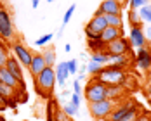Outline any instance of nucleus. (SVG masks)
<instances>
[{
	"label": "nucleus",
	"mask_w": 151,
	"mask_h": 121,
	"mask_svg": "<svg viewBox=\"0 0 151 121\" xmlns=\"http://www.w3.org/2000/svg\"><path fill=\"white\" fill-rule=\"evenodd\" d=\"M45 60L42 57V52H37V54H33V59H31V64L30 68H28V71H30V75L33 78H37V76L40 75L44 69H45Z\"/></svg>",
	"instance_id": "obj_13"
},
{
	"label": "nucleus",
	"mask_w": 151,
	"mask_h": 121,
	"mask_svg": "<svg viewBox=\"0 0 151 121\" xmlns=\"http://www.w3.org/2000/svg\"><path fill=\"white\" fill-rule=\"evenodd\" d=\"M14 36V26H12V19H11V12L0 5V40L9 42Z\"/></svg>",
	"instance_id": "obj_7"
},
{
	"label": "nucleus",
	"mask_w": 151,
	"mask_h": 121,
	"mask_svg": "<svg viewBox=\"0 0 151 121\" xmlns=\"http://www.w3.org/2000/svg\"><path fill=\"white\" fill-rule=\"evenodd\" d=\"M12 52H14V57L19 62L23 68H30L31 59H33V52L26 45H23L21 42H14L12 43Z\"/></svg>",
	"instance_id": "obj_8"
},
{
	"label": "nucleus",
	"mask_w": 151,
	"mask_h": 121,
	"mask_svg": "<svg viewBox=\"0 0 151 121\" xmlns=\"http://www.w3.org/2000/svg\"><path fill=\"white\" fill-rule=\"evenodd\" d=\"M7 107V102H5V99L4 97H0V111H4Z\"/></svg>",
	"instance_id": "obj_41"
},
{
	"label": "nucleus",
	"mask_w": 151,
	"mask_h": 121,
	"mask_svg": "<svg viewBox=\"0 0 151 121\" xmlns=\"http://www.w3.org/2000/svg\"><path fill=\"white\" fill-rule=\"evenodd\" d=\"M104 19H106V24L109 28H116V30L123 28V17H122V14H108V16H104Z\"/></svg>",
	"instance_id": "obj_20"
},
{
	"label": "nucleus",
	"mask_w": 151,
	"mask_h": 121,
	"mask_svg": "<svg viewBox=\"0 0 151 121\" xmlns=\"http://www.w3.org/2000/svg\"><path fill=\"white\" fill-rule=\"evenodd\" d=\"M92 62H97V64H101V66H106L108 64V60H109V54L108 52H94L91 57Z\"/></svg>",
	"instance_id": "obj_25"
},
{
	"label": "nucleus",
	"mask_w": 151,
	"mask_h": 121,
	"mask_svg": "<svg viewBox=\"0 0 151 121\" xmlns=\"http://www.w3.org/2000/svg\"><path fill=\"white\" fill-rule=\"evenodd\" d=\"M139 16H141L142 23H151V2L139 9Z\"/></svg>",
	"instance_id": "obj_28"
},
{
	"label": "nucleus",
	"mask_w": 151,
	"mask_h": 121,
	"mask_svg": "<svg viewBox=\"0 0 151 121\" xmlns=\"http://www.w3.org/2000/svg\"><path fill=\"white\" fill-rule=\"evenodd\" d=\"M144 36H146V42H151V24L144 30Z\"/></svg>",
	"instance_id": "obj_40"
},
{
	"label": "nucleus",
	"mask_w": 151,
	"mask_h": 121,
	"mask_svg": "<svg viewBox=\"0 0 151 121\" xmlns=\"http://www.w3.org/2000/svg\"><path fill=\"white\" fill-rule=\"evenodd\" d=\"M97 11H99L103 16H108V14H122V5L118 4V0H103Z\"/></svg>",
	"instance_id": "obj_14"
},
{
	"label": "nucleus",
	"mask_w": 151,
	"mask_h": 121,
	"mask_svg": "<svg viewBox=\"0 0 151 121\" xmlns=\"http://www.w3.org/2000/svg\"><path fill=\"white\" fill-rule=\"evenodd\" d=\"M97 121H111L109 118H104V120H97Z\"/></svg>",
	"instance_id": "obj_44"
},
{
	"label": "nucleus",
	"mask_w": 151,
	"mask_h": 121,
	"mask_svg": "<svg viewBox=\"0 0 151 121\" xmlns=\"http://www.w3.org/2000/svg\"><path fill=\"white\" fill-rule=\"evenodd\" d=\"M116 107V102L115 100H109V99H104V100H99V102H91L89 104V112L94 120H104V118H109V114L113 112V109Z\"/></svg>",
	"instance_id": "obj_5"
},
{
	"label": "nucleus",
	"mask_w": 151,
	"mask_h": 121,
	"mask_svg": "<svg viewBox=\"0 0 151 121\" xmlns=\"http://www.w3.org/2000/svg\"><path fill=\"white\" fill-rule=\"evenodd\" d=\"M129 24L130 26H142V21H141V16H139V11H134V9H129Z\"/></svg>",
	"instance_id": "obj_26"
},
{
	"label": "nucleus",
	"mask_w": 151,
	"mask_h": 121,
	"mask_svg": "<svg viewBox=\"0 0 151 121\" xmlns=\"http://www.w3.org/2000/svg\"><path fill=\"white\" fill-rule=\"evenodd\" d=\"M106 52H108L109 56H130L132 59L136 57V54L132 52V45H130L129 38H125V36H122V38H118V40L108 43Z\"/></svg>",
	"instance_id": "obj_6"
},
{
	"label": "nucleus",
	"mask_w": 151,
	"mask_h": 121,
	"mask_svg": "<svg viewBox=\"0 0 151 121\" xmlns=\"http://www.w3.org/2000/svg\"><path fill=\"white\" fill-rule=\"evenodd\" d=\"M132 106H134L132 100H122L120 104H116V107L113 109V112L109 114V120L111 121H120L122 118L125 116V112H127Z\"/></svg>",
	"instance_id": "obj_15"
},
{
	"label": "nucleus",
	"mask_w": 151,
	"mask_h": 121,
	"mask_svg": "<svg viewBox=\"0 0 151 121\" xmlns=\"http://www.w3.org/2000/svg\"><path fill=\"white\" fill-rule=\"evenodd\" d=\"M71 87H73V93H76V95H83V87H82V83L80 81H73L71 83Z\"/></svg>",
	"instance_id": "obj_36"
},
{
	"label": "nucleus",
	"mask_w": 151,
	"mask_h": 121,
	"mask_svg": "<svg viewBox=\"0 0 151 121\" xmlns=\"http://www.w3.org/2000/svg\"><path fill=\"white\" fill-rule=\"evenodd\" d=\"M125 93H127V90L123 85H108L106 87V99H109V100H115V102L123 100L122 97Z\"/></svg>",
	"instance_id": "obj_16"
},
{
	"label": "nucleus",
	"mask_w": 151,
	"mask_h": 121,
	"mask_svg": "<svg viewBox=\"0 0 151 121\" xmlns=\"http://www.w3.org/2000/svg\"><path fill=\"white\" fill-rule=\"evenodd\" d=\"M87 47L91 48L92 54H94V52H104L108 45H106L101 38H92V40H87Z\"/></svg>",
	"instance_id": "obj_23"
},
{
	"label": "nucleus",
	"mask_w": 151,
	"mask_h": 121,
	"mask_svg": "<svg viewBox=\"0 0 151 121\" xmlns=\"http://www.w3.org/2000/svg\"><path fill=\"white\" fill-rule=\"evenodd\" d=\"M70 99H71L70 102H71L73 106H76L78 109H80V104H82V95H76V93H71V97H70Z\"/></svg>",
	"instance_id": "obj_37"
},
{
	"label": "nucleus",
	"mask_w": 151,
	"mask_h": 121,
	"mask_svg": "<svg viewBox=\"0 0 151 121\" xmlns=\"http://www.w3.org/2000/svg\"><path fill=\"white\" fill-rule=\"evenodd\" d=\"M136 121H151V114L150 112H139Z\"/></svg>",
	"instance_id": "obj_38"
},
{
	"label": "nucleus",
	"mask_w": 151,
	"mask_h": 121,
	"mask_svg": "<svg viewBox=\"0 0 151 121\" xmlns=\"http://www.w3.org/2000/svg\"><path fill=\"white\" fill-rule=\"evenodd\" d=\"M11 57V54H9V47L7 43L4 42V40H0V68H5V64H7V59Z\"/></svg>",
	"instance_id": "obj_24"
},
{
	"label": "nucleus",
	"mask_w": 151,
	"mask_h": 121,
	"mask_svg": "<svg viewBox=\"0 0 151 121\" xmlns=\"http://www.w3.org/2000/svg\"><path fill=\"white\" fill-rule=\"evenodd\" d=\"M54 87H56V71L54 68H45L40 75L35 78V88H37V93L42 95V97H50L52 92H54Z\"/></svg>",
	"instance_id": "obj_1"
},
{
	"label": "nucleus",
	"mask_w": 151,
	"mask_h": 121,
	"mask_svg": "<svg viewBox=\"0 0 151 121\" xmlns=\"http://www.w3.org/2000/svg\"><path fill=\"white\" fill-rule=\"evenodd\" d=\"M146 4H150V0H129V7L134 9V11H139V9L144 7Z\"/></svg>",
	"instance_id": "obj_32"
},
{
	"label": "nucleus",
	"mask_w": 151,
	"mask_h": 121,
	"mask_svg": "<svg viewBox=\"0 0 151 121\" xmlns=\"http://www.w3.org/2000/svg\"><path fill=\"white\" fill-rule=\"evenodd\" d=\"M134 62L139 69L142 71H150L151 69V50L148 47H142V48H137V54L134 57Z\"/></svg>",
	"instance_id": "obj_9"
},
{
	"label": "nucleus",
	"mask_w": 151,
	"mask_h": 121,
	"mask_svg": "<svg viewBox=\"0 0 151 121\" xmlns=\"http://www.w3.org/2000/svg\"><path fill=\"white\" fill-rule=\"evenodd\" d=\"M83 97L85 100L91 104V102H99V100H104L106 99V85L97 81L94 76L87 81V85L83 87Z\"/></svg>",
	"instance_id": "obj_3"
},
{
	"label": "nucleus",
	"mask_w": 151,
	"mask_h": 121,
	"mask_svg": "<svg viewBox=\"0 0 151 121\" xmlns=\"http://www.w3.org/2000/svg\"><path fill=\"white\" fill-rule=\"evenodd\" d=\"M139 111H141V106H137L136 102H134V106H132L129 111H127V112H125V116H123L120 121H136Z\"/></svg>",
	"instance_id": "obj_27"
},
{
	"label": "nucleus",
	"mask_w": 151,
	"mask_h": 121,
	"mask_svg": "<svg viewBox=\"0 0 151 121\" xmlns=\"http://www.w3.org/2000/svg\"><path fill=\"white\" fill-rule=\"evenodd\" d=\"M47 2H54V0H47Z\"/></svg>",
	"instance_id": "obj_45"
},
{
	"label": "nucleus",
	"mask_w": 151,
	"mask_h": 121,
	"mask_svg": "<svg viewBox=\"0 0 151 121\" xmlns=\"http://www.w3.org/2000/svg\"><path fill=\"white\" fill-rule=\"evenodd\" d=\"M123 36V33H122V30H116V28H106L104 31H103V35L99 36L103 42H104L106 45L108 43H111V42H115V40H118V38H122Z\"/></svg>",
	"instance_id": "obj_18"
},
{
	"label": "nucleus",
	"mask_w": 151,
	"mask_h": 121,
	"mask_svg": "<svg viewBox=\"0 0 151 121\" xmlns=\"http://www.w3.org/2000/svg\"><path fill=\"white\" fill-rule=\"evenodd\" d=\"M63 111H64V112H66V114H68L70 118H73L76 112H78V107L73 106L71 102H68V104H64V106H63Z\"/></svg>",
	"instance_id": "obj_33"
},
{
	"label": "nucleus",
	"mask_w": 151,
	"mask_h": 121,
	"mask_svg": "<svg viewBox=\"0 0 151 121\" xmlns=\"http://www.w3.org/2000/svg\"><path fill=\"white\" fill-rule=\"evenodd\" d=\"M130 60H132V57H130V56H109L108 64H109V66H116V68L125 69V68L130 64Z\"/></svg>",
	"instance_id": "obj_19"
},
{
	"label": "nucleus",
	"mask_w": 151,
	"mask_h": 121,
	"mask_svg": "<svg viewBox=\"0 0 151 121\" xmlns=\"http://www.w3.org/2000/svg\"><path fill=\"white\" fill-rule=\"evenodd\" d=\"M0 83L11 87V88H14V90H24V85H23L21 81H17L14 76L7 71V68H0Z\"/></svg>",
	"instance_id": "obj_12"
},
{
	"label": "nucleus",
	"mask_w": 151,
	"mask_h": 121,
	"mask_svg": "<svg viewBox=\"0 0 151 121\" xmlns=\"http://www.w3.org/2000/svg\"><path fill=\"white\" fill-rule=\"evenodd\" d=\"M52 36H54L52 33H47V35H44V36H40V38H37V40H35V45H37V47H44V45H47V43L52 40Z\"/></svg>",
	"instance_id": "obj_31"
},
{
	"label": "nucleus",
	"mask_w": 151,
	"mask_h": 121,
	"mask_svg": "<svg viewBox=\"0 0 151 121\" xmlns=\"http://www.w3.org/2000/svg\"><path fill=\"white\" fill-rule=\"evenodd\" d=\"M5 68H7V71L14 76L17 81H21V83L24 85V71H23V66H21V62L16 59L14 56H11V57L7 59Z\"/></svg>",
	"instance_id": "obj_11"
},
{
	"label": "nucleus",
	"mask_w": 151,
	"mask_h": 121,
	"mask_svg": "<svg viewBox=\"0 0 151 121\" xmlns=\"http://www.w3.org/2000/svg\"><path fill=\"white\" fill-rule=\"evenodd\" d=\"M106 28H108V24H106L104 16L101 14L99 11H96V14L91 17V21L85 24V28H83V33H85L87 40H92V38H99V36L103 35V31H104Z\"/></svg>",
	"instance_id": "obj_4"
},
{
	"label": "nucleus",
	"mask_w": 151,
	"mask_h": 121,
	"mask_svg": "<svg viewBox=\"0 0 151 121\" xmlns=\"http://www.w3.org/2000/svg\"><path fill=\"white\" fill-rule=\"evenodd\" d=\"M75 9H76V5L75 4H71L70 9L64 12V16H63V26H66V24L70 23V19H71V16H73V12H75Z\"/></svg>",
	"instance_id": "obj_34"
},
{
	"label": "nucleus",
	"mask_w": 151,
	"mask_h": 121,
	"mask_svg": "<svg viewBox=\"0 0 151 121\" xmlns=\"http://www.w3.org/2000/svg\"><path fill=\"white\" fill-rule=\"evenodd\" d=\"M66 64H68V73H70V76H71V75H76V73H78V62H76L75 59L68 60Z\"/></svg>",
	"instance_id": "obj_35"
},
{
	"label": "nucleus",
	"mask_w": 151,
	"mask_h": 121,
	"mask_svg": "<svg viewBox=\"0 0 151 121\" xmlns=\"http://www.w3.org/2000/svg\"><path fill=\"white\" fill-rule=\"evenodd\" d=\"M94 78H96L97 81L104 83L106 87H108V85H123V81H125V78H127V73H125V69H122V68L106 64L104 68L101 69V73L97 76H94Z\"/></svg>",
	"instance_id": "obj_2"
},
{
	"label": "nucleus",
	"mask_w": 151,
	"mask_h": 121,
	"mask_svg": "<svg viewBox=\"0 0 151 121\" xmlns=\"http://www.w3.org/2000/svg\"><path fill=\"white\" fill-rule=\"evenodd\" d=\"M19 92H24V90H14V88L7 87V85H4V83H0V97H4L5 102H11L12 99H16Z\"/></svg>",
	"instance_id": "obj_21"
},
{
	"label": "nucleus",
	"mask_w": 151,
	"mask_h": 121,
	"mask_svg": "<svg viewBox=\"0 0 151 121\" xmlns=\"http://www.w3.org/2000/svg\"><path fill=\"white\" fill-rule=\"evenodd\" d=\"M0 121H4V120H0Z\"/></svg>",
	"instance_id": "obj_46"
},
{
	"label": "nucleus",
	"mask_w": 151,
	"mask_h": 121,
	"mask_svg": "<svg viewBox=\"0 0 151 121\" xmlns=\"http://www.w3.org/2000/svg\"><path fill=\"white\" fill-rule=\"evenodd\" d=\"M104 66H101V64H97V62H92V60H89V64H87V73L92 76H97L99 73H101V69H103Z\"/></svg>",
	"instance_id": "obj_29"
},
{
	"label": "nucleus",
	"mask_w": 151,
	"mask_h": 121,
	"mask_svg": "<svg viewBox=\"0 0 151 121\" xmlns=\"http://www.w3.org/2000/svg\"><path fill=\"white\" fill-rule=\"evenodd\" d=\"M42 57L45 60L47 68H54V66H56V50H54V47L44 48V50H42Z\"/></svg>",
	"instance_id": "obj_22"
},
{
	"label": "nucleus",
	"mask_w": 151,
	"mask_h": 121,
	"mask_svg": "<svg viewBox=\"0 0 151 121\" xmlns=\"http://www.w3.org/2000/svg\"><path fill=\"white\" fill-rule=\"evenodd\" d=\"M129 42H130V45L134 47V48H142V47H146V36H144L142 26H130Z\"/></svg>",
	"instance_id": "obj_10"
},
{
	"label": "nucleus",
	"mask_w": 151,
	"mask_h": 121,
	"mask_svg": "<svg viewBox=\"0 0 151 121\" xmlns=\"http://www.w3.org/2000/svg\"><path fill=\"white\" fill-rule=\"evenodd\" d=\"M54 121H71V118H70L63 109L56 107V111H54Z\"/></svg>",
	"instance_id": "obj_30"
},
{
	"label": "nucleus",
	"mask_w": 151,
	"mask_h": 121,
	"mask_svg": "<svg viewBox=\"0 0 151 121\" xmlns=\"http://www.w3.org/2000/svg\"><path fill=\"white\" fill-rule=\"evenodd\" d=\"M54 71H56V81L59 87H66V81L70 78V73H68V64L66 62H58L54 66Z\"/></svg>",
	"instance_id": "obj_17"
},
{
	"label": "nucleus",
	"mask_w": 151,
	"mask_h": 121,
	"mask_svg": "<svg viewBox=\"0 0 151 121\" xmlns=\"http://www.w3.org/2000/svg\"><path fill=\"white\" fill-rule=\"evenodd\" d=\"M144 92H146V97L151 100V78L148 80V83H146V88H144Z\"/></svg>",
	"instance_id": "obj_39"
},
{
	"label": "nucleus",
	"mask_w": 151,
	"mask_h": 121,
	"mask_svg": "<svg viewBox=\"0 0 151 121\" xmlns=\"http://www.w3.org/2000/svg\"><path fill=\"white\" fill-rule=\"evenodd\" d=\"M64 50H66V52H70V50H71V45H70V43H66V45H64Z\"/></svg>",
	"instance_id": "obj_43"
},
{
	"label": "nucleus",
	"mask_w": 151,
	"mask_h": 121,
	"mask_svg": "<svg viewBox=\"0 0 151 121\" xmlns=\"http://www.w3.org/2000/svg\"><path fill=\"white\" fill-rule=\"evenodd\" d=\"M38 5H40V0H31V7L33 9H37Z\"/></svg>",
	"instance_id": "obj_42"
}]
</instances>
